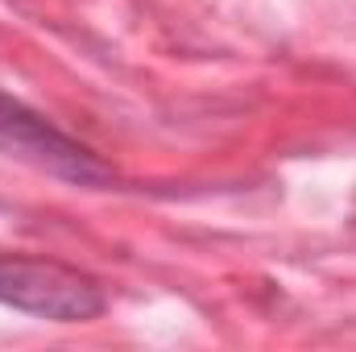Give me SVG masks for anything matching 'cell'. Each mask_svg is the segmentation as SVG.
Returning a JSON list of instances; mask_svg holds the SVG:
<instances>
[{
    "instance_id": "1",
    "label": "cell",
    "mask_w": 356,
    "mask_h": 352,
    "mask_svg": "<svg viewBox=\"0 0 356 352\" xmlns=\"http://www.w3.org/2000/svg\"><path fill=\"white\" fill-rule=\"evenodd\" d=\"M0 303L50 323H88L104 315L108 294L99 278L58 257L0 253Z\"/></svg>"
},
{
    "instance_id": "2",
    "label": "cell",
    "mask_w": 356,
    "mask_h": 352,
    "mask_svg": "<svg viewBox=\"0 0 356 352\" xmlns=\"http://www.w3.org/2000/svg\"><path fill=\"white\" fill-rule=\"evenodd\" d=\"M0 154L75 186H108L116 178L91 145H83L79 137L58 129L46 112L29 108L4 88H0Z\"/></svg>"
}]
</instances>
